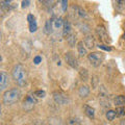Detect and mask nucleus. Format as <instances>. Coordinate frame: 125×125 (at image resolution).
<instances>
[{
    "instance_id": "obj_1",
    "label": "nucleus",
    "mask_w": 125,
    "mask_h": 125,
    "mask_svg": "<svg viewBox=\"0 0 125 125\" xmlns=\"http://www.w3.org/2000/svg\"><path fill=\"white\" fill-rule=\"evenodd\" d=\"M13 78L18 85L24 87L27 83V73L22 65H16L13 69Z\"/></svg>"
},
{
    "instance_id": "obj_2",
    "label": "nucleus",
    "mask_w": 125,
    "mask_h": 125,
    "mask_svg": "<svg viewBox=\"0 0 125 125\" xmlns=\"http://www.w3.org/2000/svg\"><path fill=\"white\" fill-rule=\"evenodd\" d=\"M20 97H21V92L19 89L13 88L10 90H7V91L4 92V94H3V98H2L3 104L11 105V104L17 102V101L20 99Z\"/></svg>"
},
{
    "instance_id": "obj_3",
    "label": "nucleus",
    "mask_w": 125,
    "mask_h": 125,
    "mask_svg": "<svg viewBox=\"0 0 125 125\" xmlns=\"http://www.w3.org/2000/svg\"><path fill=\"white\" fill-rule=\"evenodd\" d=\"M88 60L93 67H99V66L102 64L104 56L101 52L95 51V52H91V53L88 54Z\"/></svg>"
},
{
    "instance_id": "obj_4",
    "label": "nucleus",
    "mask_w": 125,
    "mask_h": 125,
    "mask_svg": "<svg viewBox=\"0 0 125 125\" xmlns=\"http://www.w3.org/2000/svg\"><path fill=\"white\" fill-rule=\"evenodd\" d=\"M53 99L57 104L61 105H66L69 103V97L62 92H54L53 93Z\"/></svg>"
},
{
    "instance_id": "obj_5",
    "label": "nucleus",
    "mask_w": 125,
    "mask_h": 125,
    "mask_svg": "<svg viewBox=\"0 0 125 125\" xmlns=\"http://www.w3.org/2000/svg\"><path fill=\"white\" fill-rule=\"evenodd\" d=\"M37 104V100L36 98H34L33 96H30V95H27L24 100H23V103H22V106L23 108L25 109V111H31L33 107H34V105Z\"/></svg>"
},
{
    "instance_id": "obj_6",
    "label": "nucleus",
    "mask_w": 125,
    "mask_h": 125,
    "mask_svg": "<svg viewBox=\"0 0 125 125\" xmlns=\"http://www.w3.org/2000/svg\"><path fill=\"white\" fill-rule=\"evenodd\" d=\"M65 60L67 62V64L70 66V67H72L74 69H77L78 66H79V62H78L77 58L73 55L72 52H67L65 54Z\"/></svg>"
},
{
    "instance_id": "obj_7",
    "label": "nucleus",
    "mask_w": 125,
    "mask_h": 125,
    "mask_svg": "<svg viewBox=\"0 0 125 125\" xmlns=\"http://www.w3.org/2000/svg\"><path fill=\"white\" fill-rule=\"evenodd\" d=\"M96 32L97 34H98V37L101 41H103L105 43H108L109 42V37H108V34H107V31L106 29L104 28L103 26H98L96 28Z\"/></svg>"
},
{
    "instance_id": "obj_8",
    "label": "nucleus",
    "mask_w": 125,
    "mask_h": 125,
    "mask_svg": "<svg viewBox=\"0 0 125 125\" xmlns=\"http://www.w3.org/2000/svg\"><path fill=\"white\" fill-rule=\"evenodd\" d=\"M27 21H28V25H29V31L30 32H36L37 29H38V24H37L34 16L29 14L27 16Z\"/></svg>"
},
{
    "instance_id": "obj_9",
    "label": "nucleus",
    "mask_w": 125,
    "mask_h": 125,
    "mask_svg": "<svg viewBox=\"0 0 125 125\" xmlns=\"http://www.w3.org/2000/svg\"><path fill=\"white\" fill-rule=\"evenodd\" d=\"M9 75L5 71L0 72V90H4L9 85Z\"/></svg>"
},
{
    "instance_id": "obj_10",
    "label": "nucleus",
    "mask_w": 125,
    "mask_h": 125,
    "mask_svg": "<svg viewBox=\"0 0 125 125\" xmlns=\"http://www.w3.org/2000/svg\"><path fill=\"white\" fill-rule=\"evenodd\" d=\"M53 31H54V26H53V18H52L46 21L45 26H44V32L49 36V34L53 33Z\"/></svg>"
},
{
    "instance_id": "obj_11",
    "label": "nucleus",
    "mask_w": 125,
    "mask_h": 125,
    "mask_svg": "<svg viewBox=\"0 0 125 125\" xmlns=\"http://www.w3.org/2000/svg\"><path fill=\"white\" fill-rule=\"evenodd\" d=\"M70 34H72V29H71V24L68 20L64 22V27H62V36L67 39Z\"/></svg>"
},
{
    "instance_id": "obj_12",
    "label": "nucleus",
    "mask_w": 125,
    "mask_h": 125,
    "mask_svg": "<svg viewBox=\"0 0 125 125\" xmlns=\"http://www.w3.org/2000/svg\"><path fill=\"white\" fill-rule=\"evenodd\" d=\"M89 94H90V89L88 85H81L79 90H78V95L81 98H87L89 96Z\"/></svg>"
},
{
    "instance_id": "obj_13",
    "label": "nucleus",
    "mask_w": 125,
    "mask_h": 125,
    "mask_svg": "<svg viewBox=\"0 0 125 125\" xmlns=\"http://www.w3.org/2000/svg\"><path fill=\"white\" fill-rule=\"evenodd\" d=\"M77 49H78V54H79V56H81V57H83V56H85L88 54L87 47H85L83 42H79V43H78Z\"/></svg>"
},
{
    "instance_id": "obj_14",
    "label": "nucleus",
    "mask_w": 125,
    "mask_h": 125,
    "mask_svg": "<svg viewBox=\"0 0 125 125\" xmlns=\"http://www.w3.org/2000/svg\"><path fill=\"white\" fill-rule=\"evenodd\" d=\"M64 20L61 17H55L53 18V26H54V30L56 29H62L64 27Z\"/></svg>"
},
{
    "instance_id": "obj_15",
    "label": "nucleus",
    "mask_w": 125,
    "mask_h": 125,
    "mask_svg": "<svg viewBox=\"0 0 125 125\" xmlns=\"http://www.w3.org/2000/svg\"><path fill=\"white\" fill-rule=\"evenodd\" d=\"M83 43H84V45L87 46V48L92 49V48H94V47H95V40H94V38L91 37V36L85 37Z\"/></svg>"
},
{
    "instance_id": "obj_16",
    "label": "nucleus",
    "mask_w": 125,
    "mask_h": 125,
    "mask_svg": "<svg viewBox=\"0 0 125 125\" xmlns=\"http://www.w3.org/2000/svg\"><path fill=\"white\" fill-rule=\"evenodd\" d=\"M114 104L116 105L117 107L118 106H124L125 105V96L124 95L117 96L116 98L114 99Z\"/></svg>"
},
{
    "instance_id": "obj_17",
    "label": "nucleus",
    "mask_w": 125,
    "mask_h": 125,
    "mask_svg": "<svg viewBox=\"0 0 125 125\" xmlns=\"http://www.w3.org/2000/svg\"><path fill=\"white\" fill-rule=\"evenodd\" d=\"M84 113L90 119H94L95 118V109L92 106H89V105H84Z\"/></svg>"
},
{
    "instance_id": "obj_18",
    "label": "nucleus",
    "mask_w": 125,
    "mask_h": 125,
    "mask_svg": "<svg viewBox=\"0 0 125 125\" xmlns=\"http://www.w3.org/2000/svg\"><path fill=\"white\" fill-rule=\"evenodd\" d=\"M105 117L108 121H113L117 117V113L116 111H107L106 114H105Z\"/></svg>"
},
{
    "instance_id": "obj_19",
    "label": "nucleus",
    "mask_w": 125,
    "mask_h": 125,
    "mask_svg": "<svg viewBox=\"0 0 125 125\" xmlns=\"http://www.w3.org/2000/svg\"><path fill=\"white\" fill-rule=\"evenodd\" d=\"M79 76H80V78L83 80H88V78H89V73H88V70L87 69H84V68H83V69H80V71H79Z\"/></svg>"
},
{
    "instance_id": "obj_20",
    "label": "nucleus",
    "mask_w": 125,
    "mask_h": 125,
    "mask_svg": "<svg viewBox=\"0 0 125 125\" xmlns=\"http://www.w3.org/2000/svg\"><path fill=\"white\" fill-rule=\"evenodd\" d=\"M67 41H68L70 46L74 47L75 46V43H76V36H74V34H70V36L67 38Z\"/></svg>"
},
{
    "instance_id": "obj_21",
    "label": "nucleus",
    "mask_w": 125,
    "mask_h": 125,
    "mask_svg": "<svg viewBox=\"0 0 125 125\" xmlns=\"http://www.w3.org/2000/svg\"><path fill=\"white\" fill-rule=\"evenodd\" d=\"M117 117H123L125 116V106H118L116 108Z\"/></svg>"
},
{
    "instance_id": "obj_22",
    "label": "nucleus",
    "mask_w": 125,
    "mask_h": 125,
    "mask_svg": "<svg viewBox=\"0 0 125 125\" xmlns=\"http://www.w3.org/2000/svg\"><path fill=\"white\" fill-rule=\"evenodd\" d=\"M75 9L77 10V14L79 15V17H81V18H88L87 13H85L83 9H80V7H78V6H75Z\"/></svg>"
},
{
    "instance_id": "obj_23",
    "label": "nucleus",
    "mask_w": 125,
    "mask_h": 125,
    "mask_svg": "<svg viewBox=\"0 0 125 125\" xmlns=\"http://www.w3.org/2000/svg\"><path fill=\"white\" fill-rule=\"evenodd\" d=\"M34 96L37 97H40V98H44V97L46 96V92L44 91V90H38V91H36L33 93Z\"/></svg>"
},
{
    "instance_id": "obj_24",
    "label": "nucleus",
    "mask_w": 125,
    "mask_h": 125,
    "mask_svg": "<svg viewBox=\"0 0 125 125\" xmlns=\"http://www.w3.org/2000/svg\"><path fill=\"white\" fill-rule=\"evenodd\" d=\"M1 7L2 9H9V6L11 5V1H1Z\"/></svg>"
},
{
    "instance_id": "obj_25",
    "label": "nucleus",
    "mask_w": 125,
    "mask_h": 125,
    "mask_svg": "<svg viewBox=\"0 0 125 125\" xmlns=\"http://www.w3.org/2000/svg\"><path fill=\"white\" fill-rule=\"evenodd\" d=\"M60 3H62V11H66V10H67V7H68V1H66V0H62V1H60Z\"/></svg>"
},
{
    "instance_id": "obj_26",
    "label": "nucleus",
    "mask_w": 125,
    "mask_h": 125,
    "mask_svg": "<svg viewBox=\"0 0 125 125\" xmlns=\"http://www.w3.org/2000/svg\"><path fill=\"white\" fill-rule=\"evenodd\" d=\"M100 49H103L105 50V51H111L112 50V47H109V46H105V45H99L98 46Z\"/></svg>"
},
{
    "instance_id": "obj_27",
    "label": "nucleus",
    "mask_w": 125,
    "mask_h": 125,
    "mask_svg": "<svg viewBox=\"0 0 125 125\" xmlns=\"http://www.w3.org/2000/svg\"><path fill=\"white\" fill-rule=\"evenodd\" d=\"M41 62H42V57H41L40 55H38V56H36V57H34L33 62H34V64H36V65H39V64H40Z\"/></svg>"
},
{
    "instance_id": "obj_28",
    "label": "nucleus",
    "mask_w": 125,
    "mask_h": 125,
    "mask_svg": "<svg viewBox=\"0 0 125 125\" xmlns=\"http://www.w3.org/2000/svg\"><path fill=\"white\" fill-rule=\"evenodd\" d=\"M30 4V1H22V7L23 9H25Z\"/></svg>"
},
{
    "instance_id": "obj_29",
    "label": "nucleus",
    "mask_w": 125,
    "mask_h": 125,
    "mask_svg": "<svg viewBox=\"0 0 125 125\" xmlns=\"http://www.w3.org/2000/svg\"><path fill=\"white\" fill-rule=\"evenodd\" d=\"M120 125H125V119L121 120V122H120Z\"/></svg>"
},
{
    "instance_id": "obj_30",
    "label": "nucleus",
    "mask_w": 125,
    "mask_h": 125,
    "mask_svg": "<svg viewBox=\"0 0 125 125\" xmlns=\"http://www.w3.org/2000/svg\"><path fill=\"white\" fill-rule=\"evenodd\" d=\"M124 28H125V27H124ZM123 39H124V40H125V29H124V33H123V37H122Z\"/></svg>"
},
{
    "instance_id": "obj_31",
    "label": "nucleus",
    "mask_w": 125,
    "mask_h": 125,
    "mask_svg": "<svg viewBox=\"0 0 125 125\" xmlns=\"http://www.w3.org/2000/svg\"><path fill=\"white\" fill-rule=\"evenodd\" d=\"M72 125H79V124H77V123H75V124H74V123H72Z\"/></svg>"
},
{
    "instance_id": "obj_32",
    "label": "nucleus",
    "mask_w": 125,
    "mask_h": 125,
    "mask_svg": "<svg viewBox=\"0 0 125 125\" xmlns=\"http://www.w3.org/2000/svg\"><path fill=\"white\" fill-rule=\"evenodd\" d=\"M123 3H124V4H125V1H123Z\"/></svg>"
}]
</instances>
